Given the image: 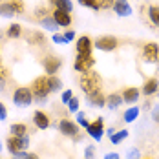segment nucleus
<instances>
[{
  "label": "nucleus",
  "instance_id": "nucleus-1",
  "mask_svg": "<svg viewBox=\"0 0 159 159\" xmlns=\"http://www.w3.org/2000/svg\"><path fill=\"white\" fill-rule=\"evenodd\" d=\"M80 88H82V92L86 93V95H90V93H93L97 90H101V77H99V73L95 71H86V73H82V77H80Z\"/></svg>",
  "mask_w": 159,
  "mask_h": 159
},
{
  "label": "nucleus",
  "instance_id": "nucleus-2",
  "mask_svg": "<svg viewBox=\"0 0 159 159\" xmlns=\"http://www.w3.org/2000/svg\"><path fill=\"white\" fill-rule=\"evenodd\" d=\"M49 92L51 90H49V84H48V77H39V79L33 80L31 93H33V99L37 102H46Z\"/></svg>",
  "mask_w": 159,
  "mask_h": 159
},
{
  "label": "nucleus",
  "instance_id": "nucleus-3",
  "mask_svg": "<svg viewBox=\"0 0 159 159\" xmlns=\"http://www.w3.org/2000/svg\"><path fill=\"white\" fill-rule=\"evenodd\" d=\"M28 146H30V137H28V134L22 135V137L11 135V137L7 139V150H9V154H13V156L18 154V152H24Z\"/></svg>",
  "mask_w": 159,
  "mask_h": 159
},
{
  "label": "nucleus",
  "instance_id": "nucleus-4",
  "mask_svg": "<svg viewBox=\"0 0 159 159\" xmlns=\"http://www.w3.org/2000/svg\"><path fill=\"white\" fill-rule=\"evenodd\" d=\"M33 101V93H31V88H16L15 93H13V102L16 106L24 108V106H30Z\"/></svg>",
  "mask_w": 159,
  "mask_h": 159
},
{
  "label": "nucleus",
  "instance_id": "nucleus-5",
  "mask_svg": "<svg viewBox=\"0 0 159 159\" xmlns=\"http://www.w3.org/2000/svg\"><path fill=\"white\" fill-rule=\"evenodd\" d=\"M95 64V59L92 57V55H79L77 53V59H75V64H73V68L80 71V73H86V71H90V68Z\"/></svg>",
  "mask_w": 159,
  "mask_h": 159
},
{
  "label": "nucleus",
  "instance_id": "nucleus-6",
  "mask_svg": "<svg viewBox=\"0 0 159 159\" xmlns=\"http://www.w3.org/2000/svg\"><path fill=\"white\" fill-rule=\"evenodd\" d=\"M86 130H88V134H90L92 139L101 141V139H102V134H104V123H102V119H101V117L95 119L93 123H90V125L86 126Z\"/></svg>",
  "mask_w": 159,
  "mask_h": 159
},
{
  "label": "nucleus",
  "instance_id": "nucleus-7",
  "mask_svg": "<svg viewBox=\"0 0 159 159\" xmlns=\"http://www.w3.org/2000/svg\"><path fill=\"white\" fill-rule=\"evenodd\" d=\"M143 59L146 62H156L159 59V46L156 42H148L143 48Z\"/></svg>",
  "mask_w": 159,
  "mask_h": 159
},
{
  "label": "nucleus",
  "instance_id": "nucleus-8",
  "mask_svg": "<svg viewBox=\"0 0 159 159\" xmlns=\"http://www.w3.org/2000/svg\"><path fill=\"white\" fill-rule=\"evenodd\" d=\"M95 48L101 51H113L117 48V39L115 37H99L95 40Z\"/></svg>",
  "mask_w": 159,
  "mask_h": 159
},
{
  "label": "nucleus",
  "instance_id": "nucleus-9",
  "mask_svg": "<svg viewBox=\"0 0 159 159\" xmlns=\"http://www.w3.org/2000/svg\"><path fill=\"white\" fill-rule=\"evenodd\" d=\"M77 53L79 55H92V48H93V42H92V39L90 37H79L77 39Z\"/></svg>",
  "mask_w": 159,
  "mask_h": 159
},
{
  "label": "nucleus",
  "instance_id": "nucleus-10",
  "mask_svg": "<svg viewBox=\"0 0 159 159\" xmlns=\"http://www.w3.org/2000/svg\"><path fill=\"white\" fill-rule=\"evenodd\" d=\"M59 130L62 132L64 135H68V137H73V135H77L79 126H77L75 123H71L70 119H62V121H61V125H59Z\"/></svg>",
  "mask_w": 159,
  "mask_h": 159
},
{
  "label": "nucleus",
  "instance_id": "nucleus-11",
  "mask_svg": "<svg viewBox=\"0 0 159 159\" xmlns=\"http://www.w3.org/2000/svg\"><path fill=\"white\" fill-rule=\"evenodd\" d=\"M53 20H55L59 26L68 28V26L71 24V15H70L68 11H62V9H55V11H53Z\"/></svg>",
  "mask_w": 159,
  "mask_h": 159
},
{
  "label": "nucleus",
  "instance_id": "nucleus-12",
  "mask_svg": "<svg viewBox=\"0 0 159 159\" xmlns=\"http://www.w3.org/2000/svg\"><path fill=\"white\" fill-rule=\"evenodd\" d=\"M61 64H62V61L59 57H46L44 59V70H46V73L53 75V73H57V70L61 68Z\"/></svg>",
  "mask_w": 159,
  "mask_h": 159
},
{
  "label": "nucleus",
  "instance_id": "nucleus-13",
  "mask_svg": "<svg viewBox=\"0 0 159 159\" xmlns=\"http://www.w3.org/2000/svg\"><path fill=\"white\" fill-rule=\"evenodd\" d=\"M33 123H35V126L39 128V130H46V128L49 126V117L44 111L37 110L33 113Z\"/></svg>",
  "mask_w": 159,
  "mask_h": 159
},
{
  "label": "nucleus",
  "instance_id": "nucleus-14",
  "mask_svg": "<svg viewBox=\"0 0 159 159\" xmlns=\"http://www.w3.org/2000/svg\"><path fill=\"white\" fill-rule=\"evenodd\" d=\"M113 9L119 16H130L132 15V7L126 0H115L113 2Z\"/></svg>",
  "mask_w": 159,
  "mask_h": 159
},
{
  "label": "nucleus",
  "instance_id": "nucleus-15",
  "mask_svg": "<svg viewBox=\"0 0 159 159\" xmlns=\"http://www.w3.org/2000/svg\"><path fill=\"white\" fill-rule=\"evenodd\" d=\"M88 101H90L92 106H104V104H106V97L102 95L101 90H97V92H93V93H90V95H88Z\"/></svg>",
  "mask_w": 159,
  "mask_h": 159
},
{
  "label": "nucleus",
  "instance_id": "nucleus-16",
  "mask_svg": "<svg viewBox=\"0 0 159 159\" xmlns=\"http://www.w3.org/2000/svg\"><path fill=\"white\" fill-rule=\"evenodd\" d=\"M137 99H139V90H137V88H132V86H130V88H126V90L123 92V101L128 102V104H130V102H135Z\"/></svg>",
  "mask_w": 159,
  "mask_h": 159
},
{
  "label": "nucleus",
  "instance_id": "nucleus-17",
  "mask_svg": "<svg viewBox=\"0 0 159 159\" xmlns=\"http://www.w3.org/2000/svg\"><path fill=\"white\" fill-rule=\"evenodd\" d=\"M157 88H159L157 79H148L143 84V93L144 95H154V93L157 92Z\"/></svg>",
  "mask_w": 159,
  "mask_h": 159
},
{
  "label": "nucleus",
  "instance_id": "nucleus-18",
  "mask_svg": "<svg viewBox=\"0 0 159 159\" xmlns=\"http://www.w3.org/2000/svg\"><path fill=\"white\" fill-rule=\"evenodd\" d=\"M125 101H123V95H119V93H111V95L106 97V106L111 108V110H115L117 106H121Z\"/></svg>",
  "mask_w": 159,
  "mask_h": 159
},
{
  "label": "nucleus",
  "instance_id": "nucleus-19",
  "mask_svg": "<svg viewBox=\"0 0 159 159\" xmlns=\"http://www.w3.org/2000/svg\"><path fill=\"white\" fill-rule=\"evenodd\" d=\"M11 134L16 135V137H22V135H26L28 134V126L26 125H22V123H16V125H11Z\"/></svg>",
  "mask_w": 159,
  "mask_h": 159
},
{
  "label": "nucleus",
  "instance_id": "nucleus-20",
  "mask_svg": "<svg viewBox=\"0 0 159 159\" xmlns=\"http://www.w3.org/2000/svg\"><path fill=\"white\" fill-rule=\"evenodd\" d=\"M126 137H128V132H126V130H119V132H113V134L110 135V141L113 144H119L121 141H125Z\"/></svg>",
  "mask_w": 159,
  "mask_h": 159
},
{
  "label": "nucleus",
  "instance_id": "nucleus-21",
  "mask_svg": "<svg viewBox=\"0 0 159 159\" xmlns=\"http://www.w3.org/2000/svg\"><path fill=\"white\" fill-rule=\"evenodd\" d=\"M48 84H49V90L51 92H59L62 88V80L59 79V77H55V75H49L48 77Z\"/></svg>",
  "mask_w": 159,
  "mask_h": 159
},
{
  "label": "nucleus",
  "instance_id": "nucleus-22",
  "mask_svg": "<svg viewBox=\"0 0 159 159\" xmlns=\"http://www.w3.org/2000/svg\"><path fill=\"white\" fill-rule=\"evenodd\" d=\"M137 115H139V108L137 106H132V108H128L125 111V121L126 123H134L135 119H137Z\"/></svg>",
  "mask_w": 159,
  "mask_h": 159
},
{
  "label": "nucleus",
  "instance_id": "nucleus-23",
  "mask_svg": "<svg viewBox=\"0 0 159 159\" xmlns=\"http://www.w3.org/2000/svg\"><path fill=\"white\" fill-rule=\"evenodd\" d=\"M148 16H150V20H152V24L159 28V7L157 6H150V7H148Z\"/></svg>",
  "mask_w": 159,
  "mask_h": 159
},
{
  "label": "nucleus",
  "instance_id": "nucleus-24",
  "mask_svg": "<svg viewBox=\"0 0 159 159\" xmlns=\"http://www.w3.org/2000/svg\"><path fill=\"white\" fill-rule=\"evenodd\" d=\"M16 15L15 9L11 7V4H0V16H6V18H9V16Z\"/></svg>",
  "mask_w": 159,
  "mask_h": 159
},
{
  "label": "nucleus",
  "instance_id": "nucleus-25",
  "mask_svg": "<svg viewBox=\"0 0 159 159\" xmlns=\"http://www.w3.org/2000/svg\"><path fill=\"white\" fill-rule=\"evenodd\" d=\"M55 6H57V9H62V11H68V13H71V9H73L71 0H57Z\"/></svg>",
  "mask_w": 159,
  "mask_h": 159
},
{
  "label": "nucleus",
  "instance_id": "nucleus-26",
  "mask_svg": "<svg viewBox=\"0 0 159 159\" xmlns=\"http://www.w3.org/2000/svg\"><path fill=\"white\" fill-rule=\"evenodd\" d=\"M42 26H44L46 30H49V31H55L59 24L53 20V16H44V18H42Z\"/></svg>",
  "mask_w": 159,
  "mask_h": 159
},
{
  "label": "nucleus",
  "instance_id": "nucleus-27",
  "mask_svg": "<svg viewBox=\"0 0 159 159\" xmlns=\"http://www.w3.org/2000/svg\"><path fill=\"white\" fill-rule=\"evenodd\" d=\"M20 33H22V28H20V24H11V26L7 28V37H11V39H16V37H20Z\"/></svg>",
  "mask_w": 159,
  "mask_h": 159
},
{
  "label": "nucleus",
  "instance_id": "nucleus-28",
  "mask_svg": "<svg viewBox=\"0 0 159 159\" xmlns=\"http://www.w3.org/2000/svg\"><path fill=\"white\" fill-rule=\"evenodd\" d=\"M9 4H11V7L15 9V13H18V15L24 13V2H22V0H11Z\"/></svg>",
  "mask_w": 159,
  "mask_h": 159
},
{
  "label": "nucleus",
  "instance_id": "nucleus-29",
  "mask_svg": "<svg viewBox=\"0 0 159 159\" xmlns=\"http://www.w3.org/2000/svg\"><path fill=\"white\" fill-rule=\"evenodd\" d=\"M80 6H86V7H92V9H99V0H79Z\"/></svg>",
  "mask_w": 159,
  "mask_h": 159
},
{
  "label": "nucleus",
  "instance_id": "nucleus-30",
  "mask_svg": "<svg viewBox=\"0 0 159 159\" xmlns=\"http://www.w3.org/2000/svg\"><path fill=\"white\" fill-rule=\"evenodd\" d=\"M68 108H70L71 113H75V111L79 110V99H77V97H71V101L68 102Z\"/></svg>",
  "mask_w": 159,
  "mask_h": 159
},
{
  "label": "nucleus",
  "instance_id": "nucleus-31",
  "mask_svg": "<svg viewBox=\"0 0 159 159\" xmlns=\"http://www.w3.org/2000/svg\"><path fill=\"white\" fill-rule=\"evenodd\" d=\"M31 40H33V44H39V46L46 42V39H44L40 33H33V35H31Z\"/></svg>",
  "mask_w": 159,
  "mask_h": 159
},
{
  "label": "nucleus",
  "instance_id": "nucleus-32",
  "mask_svg": "<svg viewBox=\"0 0 159 159\" xmlns=\"http://www.w3.org/2000/svg\"><path fill=\"white\" fill-rule=\"evenodd\" d=\"M77 123H79L80 126H84V128L90 125V123H88V119H86V115H84V113H80V111L77 113Z\"/></svg>",
  "mask_w": 159,
  "mask_h": 159
},
{
  "label": "nucleus",
  "instance_id": "nucleus-33",
  "mask_svg": "<svg viewBox=\"0 0 159 159\" xmlns=\"http://www.w3.org/2000/svg\"><path fill=\"white\" fill-rule=\"evenodd\" d=\"M113 2H115V0H99V7H102V9L113 7Z\"/></svg>",
  "mask_w": 159,
  "mask_h": 159
},
{
  "label": "nucleus",
  "instance_id": "nucleus-34",
  "mask_svg": "<svg viewBox=\"0 0 159 159\" xmlns=\"http://www.w3.org/2000/svg\"><path fill=\"white\" fill-rule=\"evenodd\" d=\"M53 42H57V44H68L66 37H64V35H59V33H55V35H53Z\"/></svg>",
  "mask_w": 159,
  "mask_h": 159
},
{
  "label": "nucleus",
  "instance_id": "nucleus-35",
  "mask_svg": "<svg viewBox=\"0 0 159 159\" xmlns=\"http://www.w3.org/2000/svg\"><path fill=\"white\" fill-rule=\"evenodd\" d=\"M71 97H73V93H71V90H66V92L62 93V102H64V104H68V102L71 101Z\"/></svg>",
  "mask_w": 159,
  "mask_h": 159
},
{
  "label": "nucleus",
  "instance_id": "nucleus-36",
  "mask_svg": "<svg viewBox=\"0 0 159 159\" xmlns=\"http://www.w3.org/2000/svg\"><path fill=\"white\" fill-rule=\"evenodd\" d=\"M6 117H7V110H6V106L0 102V121H4Z\"/></svg>",
  "mask_w": 159,
  "mask_h": 159
},
{
  "label": "nucleus",
  "instance_id": "nucleus-37",
  "mask_svg": "<svg viewBox=\"0 0 159 159\" xmlns=\"http://www.w3.org/2000/svg\"><path fill=\"white\" fill-rule=\"evenodd\" d=\"M152 117H154L156 123H159V104L157 106H154V110H152Z\"/></svg>",
  "mask_w": 159,
  "mask_h": 159
},
{
  "label": "nucleus",
  "instance_id": "nucleus-38",
  "mask_svg": "<svg viewBox=\"0 0 159 159\" xmlns=\"http://www.w3.org/2000/svg\"><path fill=\"white\" fill-rule=\"evenodd\" d=\"M84 156H86V159H92V157H93V146H86Z\"/></svg>",
  "mask_w": 159,
  "mask_h": 159
},
{
  "label": "nucleus",
  "instance_id": "nucleus-39",
  "mask_svg": "<svg viewBox=\"0 0 159 159\" xmlns=\"http://www.w3.org/2000/svg\"><path fill=\"white\" fill-rule=\"evenodd\" d=\"M64 37H66V40L70 42V40H73V39H75V33H73V31H66V33H64Z\"/></svg>",
  "mask_w": 159,
  "mask_h": 159
},
{
  "label": "nucleus",
  "instance_id": "nucleus-40",
  "mask_svg": "<svg viewBox=\"0 0 159 159\" xmlns=\"http://www.w3.org/2000/svg\"><path fill=\"white\" fill-rule=\"evenodd\" d=\"M128 159H139V152H137V150H132V152L128 154Z\"/></svg>",
  "mask_w": 159,
  "mask_h": 159
},
{
  "label": "nucleus",
  "instance_id": "nucleus-41",
  "mask_svg": "<svg viewBox=\"0 0 159 159\" xmlns=\"http://www.w3.org/2000/svg\"><path fill=\"white\" fill-rule=\"evenodd\" d=\"M104 159H121L119 157V154H115V152H110V154H106Z\"/></svg>",
  "mask_w": 159,
  "mask_h": 159
},
{
  "label": "nucleus",
  "instance_id": "nucleus-42",
  "mask_svg": "<svg viewBox=\"0 0 159 159\" xmlns=\"http://www.w3.org/2000/svg\"><path fill=\"white\" fill-rule=\"evenodd\" d=\"M26 159H39V156H37V154H28Z\"/></svg>",
  "mask_w": 159,
  "mask_h": 159
},
{
  "label": "nucleus",
  "instance_id": "nucleus-43",
  "mask_svg": "<svg viewBox=\"0 0 159 159\" xmlns=\"http://www.w3.org/2000/svg\"><path fill=\"white\" fill-rule=\"evenodd\" d=\"M4 84H6V82H4V77L0 75V90H4Z\"/></svg>",
  "mask_w": 159,
  "mask_h": 159
},
{
  "label": "nucleus",
  "instance_id": "nucleus-44",
  "mask_svg": "<svg viewBox=\"0 0 159 159\" xmlns=\"http://www.w3.org/2000/svg\"><path fill=\"white\" fill-rule=\"evenodd\" d=\"M49 2H51V4H55V2H57V0H49Z\"/></svg>",
  "mask_w": 159,
  "mask_h": 159
},
{
  "label": "nucleus",
  "instance_id": "nucleus-45",
  "mask_svg": "<svg viewBox=\"0 0 159 159\" xmlns=\"http://www.w3.org/2000/svg\"><path fill=\"white\" fill-rule=\"evenodd\" d=\"M0 150H2V143H0Z\"/></svg>",
  "mask_w": 159,
  "mask_h": 159
},
{
  "label": "nucleus",
  "instance_id": "nucleus-46",
  "mask_svg": "<svg viewBox=\"0 0 159 159\" xmlns=\"http://www.w3.org/2000/svg\"><path fill=\"white\" fill-rule=\"evenodd\" d=\"M144 159H148V157H144Z\"/></svg>",
  "mask_w": 159,
  "mask_h": 159
}]
</instances>
